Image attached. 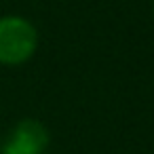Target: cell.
I'll return each instance as SVG.
<instances>
[{"instance_id":"cell-3","label":"cell","mask_w":154,"mask_h":154,"mask_svg":"<svg viewBox=\"0 0 154 154\" xmlns=\"http://www.w3.org/2000/svg\"><path fill=\"white\" fill-rule=\"evenodd\" d=\"M152 13H154V0H152Z\"/></svg>"},{"instance_id":"cell-2","label":"cell","mask_w":154,"mask_h":154,"mask_svg":"<svg viewBox=\"0 0 154 154\" xmlns=\"http://www.w3.org/2000/svg\"><path fill=\"white\" fill-rule=\"evenodd\" d=\"M47 146H49L47 127L34 118H23L9 133V139L5 141L0 154H42Z\"/></svg>"},{"instance_id":"cell-1","label":"cell","mask_w":154,"mask_h":154,"mask_svg":"<svg viewBox=\"0 0 154 154\" xmlns=\"http://www.w3.org/2000/svg\"><path fill=\"white\" fill-rule=\"evenodd\" d=\"M38 47L36 28L17 15L0 17V63L19 66L26 63Z\"/></svg>"}]
</instances>
